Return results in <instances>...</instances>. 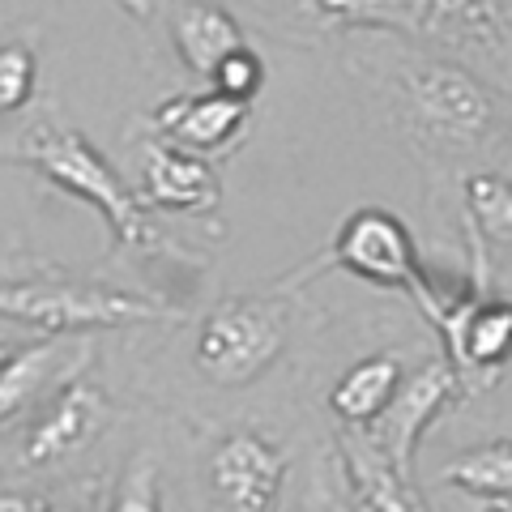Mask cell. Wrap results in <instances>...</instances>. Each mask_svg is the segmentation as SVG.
<instances>
[{"label": "cell", "instance_id": "1", "mask_svg": "<svg viewBox=\"0 0 512 512\" xmlns=\"http://www.w3.org/2000/svg\"><path fill=\"white\" fill-rule=\"evenodd\" d=\"M13 158L26 167H35L52 188L69 192L77 201H90L94 210L107 218L111 235H116V248L141 252V256L167 248L163 231L146 218L141 192L128 188L120 180V171L99 154V146L77 133V128L43 116L22 133V141L13 146Z\"/></svg>", "mask_w": 512, "mask_h": 512}, {"label": "cell", "instance_id": "2", "mask_svg": "<svg viewBox=\"0 0 512 512\" xmlns=\"http://www.w3.org/2000/svg\"><path fill=\"white\" fill-rule=\"evenodd\" d=\"M402 128L431 150H466L495 133V99L470 69L453 60H406L393 77Z\"/></svg>", "mask_w": 512, "mask_h": 512}, {"label": "cell", "instance_id": "3", "mask_svg": "<svg viewBox=\"0 0 512 512\" xmlns=\"http://www.w3.org/2000/svg\"><path fill=\"white\" fill-rule=\"evenodd\" d=\"M0 312H5L9 325L39 329V333H86V329L146 325V320L175 316L163 299L120 291V286H107V282H82L69 274L5 282Z\"/></svg>", "mask_w": 512, "mask_h": 512}, {"label": "cell", "instance_id": "4", "mask_svg": "<svg viewBox=\"0 0 512 512\" xmlns=\"http://www.w3.org/2000/svg\"><path fill=\"white\" fill-rule=\"evenodd\" d=\"M291 333V303L282 295H231L205 312L192 363L218 389H244L265 376Z\"/></svg>", "mask_w": 512, "mask_h": 512}, {"label": "cell", "instance_id": "5", "mask_svg": "<svg viewBox=\"0 0 512 512\" xmlns=\"http://www.w3.org/2000/svg\"><path fill=\"white\" fill-rule=\"evenodd\" d=\"M286 22H312L320 30L342 26H402L419 35H478L500 22V0H282Z\"/></svg>", "mask_w": 512, "mask_h": 512}, {"label": "cell", "instance_id": "6", "mask_svg": "<svg viewBox=\"0 0 512 512\" xmlns=\"http://www.w3.org/2000/svg\"><path fill=\"white\" fill-rule=\"evenodd\" d=\"M325 265H338L359 282L380 286V291L406 295H419L431 278L419 261V244H414L410 227L393 210H380V205L346 214L325 252Z\"/></svg>", "mask_w": 512, "mask_h": 512}, {"label": "cell", "instance_id": "7", "mask_svg": "<svg viewBox=\"0 0 512 512\" xmlns=\"http://www.w3.org/2000/svg\"><path fill=\"white\" fill-rule=\"evenodd\" d=\"M111 414H116L111 410V397L99 389V384H90L86 376L60 384V389L39 406L35 419H30L26 436L18 444V466L43 470V466H60V461L86 453V448L107 431Z\"/></svg>", "mask_w": 512, "mask_h": 512}, {"label": "cell", "instance_id": "8", "mask_svg": "<svg viewBox=\"0 0 512 512\" xmlns=\"http://www.w3.org/2000/svg\"><path fill=\"white\" fill-rule=\"evenodd\" d=\"M461 397H470V389H466V380H461L457 363L444 355L436 363H423L419 372H410L402 380V389H397V397L384 406L380 419L367 423V431H372V440L397 461V466L406 474H414V453H419L423 436L440 423V414L448 406L461 402Z\"/></svg>", "mask_w": 512, "mask_h": 512}, {"label": "cell", "instance_id": "9", "mask_svg": "<svg viewBox=\"0 0 512 512\" xmlns=\"http://www.w3.org/2000/svg\"><path fill=\"white\" fill-rule=\"evenodd\" d=\"M286 483V457L261 431H231L210 461V495L231 512H269Z\"/></svg>", "mask_w": 512, "mask_h": 512}, {"label": "cell", "instance_id": "10", "mask_svg": "<svg viewBox=\"0 0 512 512\" xmlns=\"http://www.w3.org/2000/svg\"><path fill=\"white\" fill-rule=\"evenodd\" d=\"M137 154H141L137 158L141 163L137 192L146 205L171 210V214H214L218 210L222 188H218V175L210 171V163H205V154L175 146L158 128L150 141H141Z\"/></svg>", "mask_w": 512, "mask_h": 512}, {"label": "cell", "instance_id": "11", "mask_svg": "<svg viewBox=\"0 0 512 512\" xmlns=\"http://www.w3.org/2000/svg\"><path fill=\"white\" fill-rule=\"evenodd\" d=\"M248 116V99H235V94L214 86L210 94H175V99H167L154 111V128L192 154L218 158L235 150V141L248 133Z\"/></svg>", "mask_w": 512, "mask_h": 512}, {"label": "cell", "instance_id": "12", "mask_svg": "<svg viewBox=\"0 0 512 512\" xmlns=\"http://www.w3.org/2000/svg\"><path fill=\"white\" fill-rule=\"evenodd\" d=\"M94 346L82 338L69 342H39L26 350H13L0 367V419L13 423L18 414L39 402V397H52L60 384L77 380L90 367Z\"/></svg>", "mask_w": 512, "mask_h": 512}, {"label": "cell", "instance_id": "13", "mask_svg": "<svg viewBox=\"0 0 512 512\" xmlns=\"http://www.w3.org/2000/svg\"><path fill=\"white\" fill-rule=\"evenodd\" d=\"M338 457H342V470L350 478V491H355L359 508H372V512H419L423 508V500L414 495V478L372 440L367 427L342 423Z\"/></svg>", "mask_w": 512, "mask_h": 512}, {"label": "cell", "instance_id": "14", "mask_svg": "<svg viewBox=\"0 0 512 512\" xmlns=\"http://www.w3.org/2000/svg\"><path fill=\"white\" fill-rule=\"evenodd\" d=\"M402 380H406L402 355H393V350L359 359L355 367H346L338 376V384H333V393H329L333 419L346 423V427L376 423L384 414V406H389L397 397V389H402Z\"/></svg>", "mask_w": 512, "mask_h": 512}, {"label": "cell", "instance_id": "15", "mask_svg": "<svg viewBox=\"0 0 512 512\" xmlns=\"http://www.w3.org/2000/svg\"><path fill=\"white\" fill-rule=\"evenodd\" d=\"M171 39L192 73L214 77L218 64L244 47V30H239V22L222 5H214V0H188L171 22Z\"/></svg>", "mask_w": 512, "mask_h": 512}, {"label": "cell", "instance_id": "16", "mask_svg": "<svg viewBox=\"0 0 512 512\" xmlns=\"http://www.w3.org/2000/svg\"><path fill=\"white\" fill-rule=\"evenodd\" d=\"M440 483L470 495V500L500 508L512 500V440H487L478 448H466L440 470Z\"/></svg>", "mask_w": 512, "mask_h": 512}, {"label": "cell", "instance_id": "17", "mask_svg": "<svg viewBox=\"0 0 512 512\" xmlns=\"http://www.w3.org/2000/svg\"><path fill=\"white\" fill-rule=\"evenodd\" d=\"M466 218L483 244H512V180L500 171H474L466 188Z\"/></svg>", "mask_w": 512, "mask_h": 512}, {"label": "cell", "instance_id": "18", "mask_svg": "<svg viewBox=\"0 0 512 512\" xmlns=\"http://www.w3.org/2000/svg\"><path fill=\"white\" fill-rule=\"evenodd\" d=\"M35 52H30L26 43H5L0 47V111L13 116V111H22L30 103V94H35Z\"/></svg>", "mask_w": 512, "mask_h": 512}, {"label": "cell", "instance_id": "19", "mask_svg": "<svg viewBox=\"0 0 512 512\" xmlns=\"http://www.w3.org/2000/svg\"><path fill=\"white\" fill-rule=\"evenodd\" d=\"M210 82H214L218 90L235 94V99L256 103V94H261V86H265V64H261V56H256L252 47L244 43L239 52H231L227 60L218 64V73L210 77Z\"/></svg>", "mask_w": 512, "mask_h": 512}, {"label": "cell", "instance_id": "20", "mask_svg": "<svg viewBox=\"0 0 512 512\" xmlns=\"http://www.w3.org/2000/svg\"><path fill=\"white\" fill-rule=\"evenodd\" d=\"M120 508L154 512L158 508V483H154V461H137L120 483Z\"/></svg>", "mask_w": 512, "mask_h": 512}, {"label": "cell", "instance_id": "21", "mask_svg": "<svg viewBox=\"0 0 512 512\" xmlns=\"http://www.w3.org/2000/svg\"><path fill=\"white\" fill-rule=\"evenodd\" d=\"M120 5H124V9H133V13H137V18H146V13H150V5H154V0H120Z\"/></svg>", "mask_w": 512, "mask_h": 512}]
</instances>
